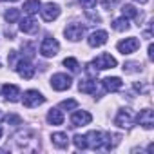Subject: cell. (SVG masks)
I'll return each mask as SVG.
<instances>
[{"label":"cell","mask_w":154,"mask_h":154,"mask_svg":"<svg viewBox=\"0 0 154 154\" xmlns=\"http://www.w3.org/2000/svg\"><path fill=\"white\" fill-rule=\"evenodd\" d=\"M112 134L111 132H102V131H91L85 140H87V147L94 149V150H111L114 149V143H111Z\"/></svg>","instance_id":"6da1fadb"},{"label":"cell","mask_w":154,"mask_h":154,"mask_svg":"<svg viewBox=\"0 0 154 154\" xmlns=\"http://www.w3.org/2000/svg\"><path fill=\"white\" fill-rule=\"evenodd\" d=\"M15 141H17V145L22 149V150H31V147H29V143H33V145H36L38 147V140H36V136H35V132L33 131H18L17 134H15Z\"/></svg>","instance_id":"7a4b0ae2"},{"label":"cell","mask_w":154,"mask_h":154,"mask_svg":"<svg viewBox=\"0 0 154 154\" xmlns=\"http://www.w3.org/2000/svg\"><path fill=\"white\" fill-rule=\"evenodd\" d=\"M58 51H60L58 40L53 38V36H45L44 42H42V45H40V54L45 56V58H53V56L58 54Z\"/></svg>","instance_id":"3957f363"},{"label":"cell","mask_w":154,"mask_h":154,"mask_svg":"<svg viewBox=\"0 0 154 154\" xmlns=\"http://www.w3.org/2000/svg\"><path fill=\"white\" fill-rule=\"evenodd\" d=\"M93 67L96 69V71H103V69H112V67H116L118 65V62H116V58L114 56H111L109 53H102V54H98L93 62Z\"/></svg>","instance_id":"277c9868"},{"label":"cell","mask_w":154,"mask_h":154,"mask_svg":"<svg viewBox=\"0 0 154 154\" xmlns=\"http://www.w3.org/2000/svg\"><path fill=\"white\" fill-rule=\"evenodd\" d=\"M22 102H24V105H26L27 109H33V107L42 105V103L45 102V96H44L42 93L35 91V89H29V91H26V93H24Z\"/></svg>","instance_id":"5b68a950"},{"label":"cell","mask_w":154,"mask_h":154,"mask_svg":"<svg viewBox=\"0 0 154 154\" xmlns=\"http://www.w3.org/2000/svg\"><path fill=\"white\" fill-rule=\"evenodd\" d=\"M114 123L122 129H131L134 125V114L131 109H120L116 118H114Z\"/></svg>","instance_id":"8992f818"},{"label":"cell","mask_w":154,"mask_h":154,"mask_svg":"<svg viewBox=\"0 0 154 154\" xmlns=\"http://www.w3.org/2000/svg\"><path fill=\"white\" fill-rule=\"evenodd\" d=\"M71 76H67L65 72H56L53 74V78H51V87L54 91H67L71 87Z\"/></svg>","instance_id":"52a82bcc"},{"label":"cell","mask_w":154,"mask_h":154,"mask_svg":"<svg viewBox=\"0 0 154 154\" xmlns=\"http://www.w3.org/2000/svg\"><path fill=\"white\" fill-rule=\"evenodd\" d=\"M15 71L22 76V78H26V80H31L35 76V67H33V63L27 58H20L17 62V65H15Z\"/></svg>","instance_id":"ba28073f"},{"label":"cell","mask_w":154,"mask_h":154,"mask_svg":"<svg viewBox=\"0 0 154 154\" xmlns=\"http://www.w3.org/2000/svg\"><path fill=\"white\" fill-rule=\"evenodd\" d=\"M40 13H42V18L45 22H53L60 17V6L58 4H53V2H47L45 6L40 8Z\"/></svg>","instance_id":"9c48e42d"},{"label":"cell","mask_w":154,"mask_h":154,"mask_svg":"<svg viewBox=\"0 0 154 154\" xmlns=\"http://www.w3.org/2000/svg\"><path fill=\"white\" fill-rule=\"evenodd\" d=\"M84 33H85V27H84L82 24H69V26L63 29V35H65L71 42H78V40H82Z\"/></svg>","instance_id":"30bf717a"},{"label":"cell","mask_w":154,"mask_h":154,"mask_svg":"<svg viewBox=\"0 0 154 154\" xmlns=\"http://www.w3.org/2000/svg\"><path fill=\"white\" fill-rule=\"evenodd\" d=\"M118 51L122 53V54H131V53H134L138 47H140V40L136 38V36H129V38H125V40H122V42H118Z\"/></svg>","instance_id":"8fae6325"},{"label":"cell","mask_w":154,"mask_h":154,"mask_svg":"<svg viewBox=\"0 0 154 154\" xmlns=\"http://www.w3.org/2000/svg\"><path fill=\"white\" fill-rule=\"evenodd\" d=\"M93 122V116L87 111H74L71 114V123L72 127H82V125H89Z\"/></svg>","instance_id":"7c38bea8"},{"label":"cell","mask_w":154,"mask_h":154,"mask_svg":"<svg viewBox=\"0 0 154 154\" xmlns=\"http://www.w3.org/2000/svg\"><path fill=\"white\" fill-rule=\"evenodd\" d=\"M136 122H138L141 127H145V129H152V127H154V112H152L150 109H143V111H140V114L136 116Z\"/></svg>","instance_id":"4fadbf2b"},{"label":"cell","mask_w":154,"mask_h":154,"mask_svg":"<svg viewBox=\"0 0 154 154\" xmlns=\"http://www.w3.org/2000/svg\"><path fill=\"white\" fill-rule=\"evenodd\" d=\"M107 38H109V35H107V31H94V33H91L89 35V38H87V42H89V45L91 47H100V45H103V44H107Z\"/></svg>","instance_id":"5bb4252c"},{"label":"cell","mask_w":154,"mask_h":154,"mask_svg":"<svg viewBox=\"0 0 154 154\" xmlns=\"http://www.w3.org/2000/svg\"><path fill=\"white\" fill-rule=\"evenodd\" d=\"M20 31L26 33V35H35L38 31V22L33 17H26V18L20 20Z\"/></svg>","instance_id":"9a60e30c"},{"label":"cell","mask_w":154,"mask_h":154,"mask_svg":"<svg viewBox=\"0 0 154 154\" xmlns=\"http://www.w3.org/2000/svg\"><path fill=\"white\" fill-rule=\"evenodd\" d=\"M2 96L8 100V102H18L20 100V89L13 84H6L2 87Z\"/></svg>","instance_id":"2e32d148"},{"label":"cell","mask_w":154,"mask_h":154,"mask_svg":"<svg viewBox=\"0 0 154 154\" xmlns=\"http://www.w3.org/2000/svg\"><path fill=\"white\" fill-rule=\"evenodd\" d=\"M102 84H103L105 91H109V93H116V91H120L122 85H123L122 78H118V76H109V78H105Z\"/></svg>","instance_id":"e0dca14e"},{"label":"cell","mask_w":154,"mask_h":154,"mask_svg":"<svg viewBox=\"0 0 154 154\" xmlns=\"http://www.w3.org/2000/svg\"><path fill=\"white\" fill-rule=\"evenodd\" d=\"M78 89L82 93H87V94H96L98 91V82L96 80H82L78 84Z\"/></svg>","instance_id":"ac0fdd59"},{"label":"cell","mask_w":154,"mask_h":154,"mask_svg":"<svg viewBox=\"0 0 154 154\" xmlns=\"http://www.w3.org/2000/svg\"><path fill=\"white\" fill-rule=\"evenodd\" d=\"M51 141H53V145L58 147V149H67V145H69V138H67L65 132H54V134L51 136Z\"/></svg>","instance_id":"d6986e66"},{"label":"cell","mask_w":154,"mask_h":154,"mask_svg":"<svg viewBox=\"0 0 154 154\" xmlns=\"http://www.w3.org/2000/svg\"><path fill=\"white\" fill-rule=\"evenodd\" d=\"M47 122L51 125H62L63 123V112L60 109H51L47 112Z\"/></svg>","instance_id":"ffe728a7"},{"label":"cell","mask_w":154,"mask_h":154,"mask_svg":"<svg viewBox=\"0 0 154 154\" xmlns=\"http://www.w3.org/2000/svg\"><path fill=\"white\" fill-rule=\"evenodd\" d=\"M40 8H42L40 6V0H27L22 9H24V13H27V17H33L35 13H38Z\"/></svg>","instance_id":"44dd1931"},{"label":"cell","mask_w":154,"mask_h":154,"mask_svg":"<svg viewBox=\"0 0 154 154\" xmlns=\"http://www.w3.org/2000/svg\"><path fill=\"white\" fill-rule=\"evenodd\" d=\"M111 26H112L114 31H127V29H129V18H125V17L116 18V20H112Z\"/></svg>","instance_id":"7402d4cb"},{"label":"cell","mask_w":154,"mask_h":154,"mask_svg":"<svg viewBox=\"0 0 154 154\" xmlns=\"http://www.w3.org/2000/svg\"><path fill=\"white\" fill-rule=\"evenodd\" d=\"M122 13H123L125 18H136V17H138V9H136L134 6H131V4H125V6L122 8Z\"/></svg>","instance_id":"603a6c76"},{"label":"cell","mask_w":154,"mask_h":154,"mask_svg":"<svg viewBox=\"0 0 154 154\" xmlns=\"http://www.w3.org/2000/svg\"><path fill=\"white\" fill-rule=\"evenodd\" d=\"M4 18H6L9 24H13V22H17V20L20 18V11H18L17 8H13V9H8V11H6V15H4Z\"/></svg>","instance_id":"cb8c5ba5"},{"label":"cell","mask_w":154,"mask_h":154,"mask_svg":"<svg viewBox=\"0 0 154 154\" xmlns=\"http://www.w3.org/2000/svg\"><path fill=\"white\" fill-rule=\"evenodd\" d=\"M72 143H74V147L76 149H87V140H85V136H82V134H76L74 138H72Z\"/></svg>","instance_id":"d4e9b609"},{"label":"cell","mask_w":154,"mask_h":154,"mask_svg":"<svg viewBox=\"0 0 154 154\" xmlns=\"http://www.w3.org/2000/svg\"><path fill=\"white\" fill-rule=\"evenodd\" d=\"M63 65L71 71V72H76V71H78L80 69V65H78V60H76V58H65L63 60Z\"/></svg>","instance_id":"484cf974"},{"label":"cell","mask_w":154,"mask_h":154,"mask_svg":"<svg viewBox=\"0 0 154 154\" xmlns=\"http://www.w3.org/2000/svg\"><path fill=\"white\" fill-rule=\"evenodd\" d=\"M123 71L125 72H140L141 71V63L140 62H127L123 65Z\"/></svg>","instance_id":"4316f807"},{"label":"cell","mask_w":154,"mask_h":154,"mask_svg":"<svg viewBox=\"0 0 154 154\" xmlns=\"http://www.w3.org/2000/svg\"><path fill=\"white\" fill-rule=\"evenodd\" d=\"M76 107H78V102L76 100H63L60 103V109H65V111H74Z\"/></svg>","instance_id":"83f0119b"},{"label":"cell","mask_w":154,"mask_h":154,"mask_svg":"<svg viewBox=\"0 0 154 154\" xmlns=\"http://www.w3.org/2000/svg\"><path fill=\"white\" fill-rule=\"evenodd\" d=\"M6 123H9V125H11V123H13V125H20V123H22V118L17 116V114H8V116H6Z\"/></svg>","instance_id":"f1b7e54d"},{"label":"cell","mask_w":154,"mask_h":154,"mask_svg":"<svg viewBox=\"0 0 154 154\" xmlns=\"http://www.w3.org/2000/svg\"><path fill=\"white\" fill-rule=\"evenodd\" d=\"M8 60H9V67L15 69V65H17V62H18V53H17V51H11Z\"/></svg>","instance_id":"f546056e"},{"label":"cell","mask_w":154,"mask_h":154,"mask_svg":"<svg viewBox=\"0 0 154 154\" xmlns=\"http://www.w3.org/2000/svg\"><path fill=\"white\" fill-rule=\"evenodd\" d=\"M96 2H98V0H80V4H82L85 9H93V8L96 6Z\"/></svg>","instance_id":"4dcf8cb0"},{"label":"cell","mask_w":154,"mask_h":154,"mask_svg":"<svg viewBox=\"0 0 154 154\" xmlns=\"http://www.w3.org/2000/svg\"><path fill=\"white\" fill-rule=\"evenodd\" d=\"M102 4H103V8H105L107 11H111V9L118 4V0H102Z\"/></svg>","instance_id":"1f68e13d"},{"label":"cell","mask_w":154,"mask_h":154,"mask_svg":"<svg viewBox=\"0 0 154 154\" xmlns=\"http://www.w3.org/2000/svg\"><path fill=\"white\" fill-rule=\"evenodd\" d=\"M85 15L89 17V20H93V22H100V17H98L96 13H93L91 9H85Z\"/></svg>","instance_id":"d6a6232c"},{"label":"cell","mask_w":154,"mask_h":154,"mask_svg":"<svg viewBox=\"0 0 154 154\" xmlns=\"http://www.w3.org/2000/svg\"><path fill=\"white\" fill-rule=\"evenodd\" d=\"M147 51H149V53H147V54H149V60H154V45H152V44H149V49H147Z\"/></svg>","instance_id":"836d02e7"},{"label":"cell","mask_w":154,"mask_h":154,"mask_svg":"<svg viewBox=\"0 0 154 154\" xmlns=\"http://www.w3.org/2000/svg\"><path fill=\"white\" fill-rule=\"evenodd\" d=\"M134 2H140V4H147L149 0H134Z\"/></svg>","instance_id":"e575fe53"},{"label":"cell","mask_w":154,"mask_h":154,"mask_svg":"<svg viewBox=\"0 0 154 154\" xmlns=\"http://www.w3.org/2000/svg\"><path fill=\"white\" fill-rule=\"evenodd\" d=\"M0 2H17V0H0Z\"/></svg>","instance_id":"d590c367"},{"label":"cell","mask_w":154,"mask_h":154,"mask_svg":"<svg viewBox=\"0 0 154 154\" xmlns=\"http://www.w3.org/2000/svg\"><path fill=\"white\" fill-rule=\"evenodd\" d=\"M0 138H2V125H0Z\"/></svg>","instance_id":"8d00e7d4"},{"label":"cell","mask_w":154,"mask_h":154,"mask_svg":"<svg viewBox=\"0 0 154 154\" xmlns=\"http://www.w3.org/2000/svg\"><path fill=\"white\" fill-rule=\"evenodd\" d=\"M0 152H4V150H2V149H0Z\"/></svg>","instance_id":"74e56055"}]
</instances>
